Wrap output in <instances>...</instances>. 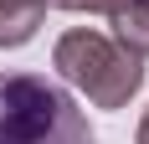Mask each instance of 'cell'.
Wrapping results in <instances>:
<instances>
[{"label":"cell","mask_w":149,"mask_h":144,"mask_svg":"<svg viewBox=\"0 0 149 144\" xmlns=\"http://www.w3.org/2000/svg\"><path fill=\"white\" fill-rule=\"evenodd\" d=\"M0 144H98L88 113L41 72H0Z\"/></svg>","instance_id":"6da1fadb"},{"label":"cell","mask_w":149,"mask_h":144,"mask_svg":"<svg viewBox=\"0 0 149 144\" xmlns=\"http://www.w3.org/2000/svg\"><path fill=\"white\" fill-rule=\"evenodd\" d=\"M52 67L93 108H129V98L144 87V57L123 52L113 36H103L93 26L62 31L57 46H52Z\"/></svg>","instance_id":"7a4b0ae2"},{"label":"cell","mask_w":149,"mask_h":144,"mask_svg":"<svg viewBox=\"0 0 149 144\" xmlns=\"http://www.w3.org/2000/svg\"><path fill=\"white\" fill-rule=\"evenodd\" d=\"M46 15V0H0V52L5 46H26Z\"/></svg>","instance_id":"3957f363"},{"label":"cell","mask_w":149,"mask_h":144,"mask_svg":"<svg viewBox=\"0 0 149 144\" xmlns=\"http://www.w3.org/2000/svg\"><path fill=\"white\" fill-rule=\"evenodd\" d=\"M108 21H113V41H118L123 52L149 57V0H123Z\"/></svg>","instance_id":"277c9868"},{"label":"cell","mask_w":149,"mask_h":144,"mask_svg":"<svg viewBox=\"0 0 149 144\" xmlns=\"http://www.w3.org/2000/svg\"><path fill=\"white\" fill-rule=\"evenodd\" d=\"M52 5H62V10H88V15H113L123 0H52Z\"/></svg>","instance_id":"5b68a950"},{"label":"cell","mask_w":149,"mask_h":144,"mask_svg":"<svg viewBox=\"0 0 149 144\" xmlns=\"http://www.w3.org/2000/svg\"><path fill=\"white\" fill-rule=\"evenodd\" d=\"M139 144H149V108H144V118H139Z\"/></svg>","instance_id":"8992f818"},{"label":"cell","mask_w":149,"mask_h":144,"mask_svg":"<svg viewBox=\"0 0 149 144\" xmlns=\"http://www.w3.org/2000/svg\"><path fill=\"white\" fill-rule=\"evenodd\" d=\"M46 5H52V0H46Z\"/></svg>","instance_id":"52a82bcc"}]
</instances>
